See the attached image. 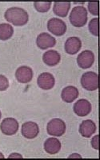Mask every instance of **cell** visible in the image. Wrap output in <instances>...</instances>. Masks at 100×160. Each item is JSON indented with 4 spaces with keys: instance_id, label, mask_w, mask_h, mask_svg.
<instances>
[{
    "instance_id": "484cf974",
    "label": "cell",
    "mask_w": 100,
    "mask_h": 160,
    "mask_svg": "<svg viewBox=\"0 0 100 160\" xmlns=\"http://www.w3.org/2000/svg\"><path fill=\"white\" fill-rule=\"evenodd\" d=\"M69 158H82L81 155H78V154H73V155H70V157H68Z\"/></svg>"
},
{
    "instance_id": "9a60e30c",
    "label": "cell",
    "mask_w": 100,
    "mask_h": 160,
    "mask_svg": "<svg viewBox=\"0 0 100 160\" xmlns=\"http://www.w3.org/2000/svg\"><path fill=\"white\" fill-rule=\"evenodd\" d=\"M78 95H79L78 90L75 87L68 86V87H66L62 91L61 97H62V99L64 102L71 103L78 98Z\"/></svg>"
},
{
    "instance_id": "44dd1931",
    "label": "cell",
    "mask_w": 100,
    "mask_h": 160,
    "mask_svg": "<svg viewBox=\"0 0 100 160\" xmlns=\"http://www.w3.org/2000/svg\"><path fill=\"white\" fill-rule=\"evenodd\" d=\"M89 31L90 32L95 36H98V18H95L91 20L89 22Z\"/></svg>"
},
{
    "instance_id": "4fadbf2b",
    "label": "cell",
    "mask_w": 100,
    "mask_h": 160,
    "mask_svg": "<svg viewBox=\"0 0 100 160\" xmlns=\"http://www.w3.org/2000/svg\"><path fill=\"white\" fill-rule=\"evenodd\" d=\"M82 48V42L78 37H71L65 42V51L68 55H75Z\"/></svg>"
},
{
    "instance_id": "d6986e66",
    "label": "cell",
    "mask_w": 100,
    "mask_h": 160,
    "mask_svg": "<svg viewBox=\"0 0 100 160\" xmlns=\"http://www.w3.org/2000/svg\"><path fill=\"white\" fill-rule=\"evenodd\" d=\"M14 34V28L8 23L0 24V40L6 41L12 37Z\"/></svg>"
},
{
    "instance_id": "7402d4cb",
    "label": "cell",
    "mask_w": 100,
    "mask_h": 160,
    "mask_svg": "<svg viewBox=\"0 0 100 160\" xmlns=\"http://www.w3.org/2000/svg\"><path fill=\"white\" fill-rule=\"evenodd\" d=\"M88 10L93 15H98V2H88Z\"/></svg>"
},
{
    "instance_id": "277c9868",
    "label": "cell",
    "mask_w": 100,
    "mask_h": 160,
    "mask_svg": "<svg viewBox=\"0 0 100 160\" xmlns=\"http://www.w3.org/2000/svg\"><path fill=\"white\" fill-rule=\"evenodd\" d=\"M47 131L51 136H62L66 131L65 122L60 118H53L47 126Z\"/></svg>"
},
{
    "instance_id": "5b68a950",
    "label": "cell",
    "mask_w": 100,
    "mask_h": 160,
    "mask_svg": "<svg viewBox=\"0 0 100 160\" xmlns=\"http://www.w3.org/2000/svg\"><path fill=\"white\" fill-rule=\"evenodd\" d=\"M48 29L53 35L56 36H62L67 31V25L62 20L53 18L48 21Z\"/></svg>"
},
{
    "instance_id": "30bf717a",
    "label": "cell",
    "mask_w": 100,
    "mask_h": 160,
    "mask_svg": "<svg viewBox=\"0 0 100 160\" xmlns=\"http://www.w3.org/2000/svg\"><path fill=\"white\" fill-rule=\"evenodd\" d=\"M38 85L41 89L42 90H51L55 87V79L53 75L48 72H44L38 76Z\"/></svg>"
},
{
    "instance_id": "ac0fdd59",
    "label": "cell",
    "mask_w": 100,
    "mask_h": 160,
    "mask_svg": "<svg viewBox=\"0 0 100 160\" xmlns=\"http://www.w3.org/2000/svg\"><path fill=\"white\" fill-rule=\"evenodd\" d=\"M70 8H71L70 2H55L54 4L53 11L57 16L64 18L68 15Z\"/></svg>"
},
{
    "instance_id": "e0dca14e",
    "label": "cell",
    "mask_w": 100,
    "mask_h": 160,
    "mask_svg": "<svg viewBox=\"0 0 100 160\" xmlns=\"http://www.w3.org/2000/svg\"><path fill=\"white\" fill-rule=\"evenodd\" d=\"M44 150L50 155H55L61 150V142L56 138H49L44 142Z\"/></svg>"
},
{
    "instance_id": "8fae6325",
    "label": "cell",
    "mask_w": 100,
    "mask_h": 160,
    "mask_svg": "<svg viewBox=\"0 0 100 160\" xmlns=\"http://www.w3.org/2000/svg\"><path fill=\"white\" fill-rule=\"evenodd\" d=\"M33 71L31 68L22 66L17 69L15 72V78L21 83H28L33 78Z\"/></svg>"
},
{
    "instance_id": "ba28073f",
    "label": "cell",
    "mask_w": 100,
    "mask_h": 160,
    "mask_svg": "<svg viewBox=\"0 0 100 160\" xmlns=\"http://www.w3.org/2000/svg\"><path fill=\"white\" fill-rule=\"evenodd\" d=\"M21 132L26 138L33 139L38 136L39 133V128L36 122L30 121V122H27L22 124Z\"/></svg>"
},
{
    "instance_id": "7a4b0ae2",
    "label": "cell",
    "mask_w": 100,
    "mask_h": 160,
    "mask_svg": "<svg viewBox=\"0 0 100 160\" xmlns=\"http://www.w3.org/2000/svg\"><path fill=\"white\" fill-rule=\"evenodd\" d=\"M88 11L82 6L75 7L70 15V22L75 28H82L88 22Z\"/></svg>"
},
{
    "instance_id": "4316f807",
    "label": "cell",
    "mask_w": 100,
    "mask_h": 160,
    "mask_svg": "<svg viewBox=\"0 0 100 160\" xmlns=\"http://www.w3.org/2000/svg\"><path fill=\"white\" fill-rule=\"evenodd\" d=\"M0 158H4V155L1 152H0Z\"/></svg>"
},
{
    "instance_id": "8992f818",
    "label": "cell",
    "mask_w": 100,
    "mask_h": 160,
    "mask_svg": "<svg viewBox=\"0 0 100 160\" xmlns=\"http://www.w3.org/2000/svg\"><path fill=\"white\" fill-rule=\"evenodd\" d=\"M18 122L15 118H6L0 125V130L6 135H14L18 131Z\"/></svg>"
},
{
    "instance_id": "9c48e42d",
    "label": "cell",
    "mask_w": 100,
    "mask_h": 160,
    "mask_svg": "<svg viewBox=\"0 0 100 160\" xmlns=\"http://www.w3.org/2000/svg\"><path fill=\"white\" fill-rule=\"evenodd\" d=\"M36 44L38 48L46 50L48 48H54L56 44V40L54 37L50 35L48 33H42L37 37Z\"/></svg>"
},
{
    "instance_id": "7c38bea8",
    "label": "cell",
    "mask_w": 100,
    "mask_h": 160,
    "mask_svg": "<svg viewBox=\"0 0 100 160\" xmlns=\"http://www.w3.org/2000/svg\"><path fill=\"white\" fill-rule=\"evenodd\" d=\"M74 111L78 116H87L91 111V102L87 99L78 100L74 105Z\"/></svg>"
},
{
    "instance_id": "2e32d148",
    "label": "cell",
    "mask_w": 100,
    "mask_h": 160,
    "mask_svg": "<svg viewBox=\"0 0 100 160\" xmlns=\"http://www.w3.org/2000/svg\"><path fill=\"white\" fill-rule=\"evenodd\" d=\"M42 60H43L44 63L46 65L49 66V67H55L59 63L60 60H61V56H60V54L58 51L51 50V51H48L44 53L43 56H42Z\"/></svg>"
},
{
    "instance_id": "603a6c76",
    "label": "cell",
    "mask_w": 100,
    "mask_h": 160,
    "mask_svg": "<svg viewBox=\"0 0 100 160\" xmlns=\"http://www.w3.org/2000/svg\"><path fill=\"white\" fill-rule=\"evenodd\" d=\"M9 88V80L2 75H0V91H4Z\"/></svg>"
},
{
    "instance_id": "83f0119b",
    "label": "cell",
    "mask_w": 100,
    "mask_h": 160,
    "mask_svg": "<svg viewBox=\"0 0 100 160\" xmlns=\"http://www.w3.org/2000/svg\"><path fill=\"white\" fill-rule=\"evenodd\" d=\"M1 116H2V114H1V111H0V118H1Z\"/></svg>"
},
{
    "instance_id": "52a82bcc",
    "label": "cell",
    "mask_w": 100,
    "mask_h": 160,
    "mask_svg": "<svg viewBox=\"0 0 100 160\" xmlns=\"http://www.w3.org/2000/svg\"><path fill=\"white\" fill-rule=\"evenodd\" d=\"M77 62L82 69H88L92 67L95 62V55L91 51H83L78 55Z\"/></svg>"
},
{
    "instance_id": "cb8c5ba5",
    "label": "cell",
    "mask_w": 100,
    "mask_h": 160,
    "mask_svg": "<svg viewBox=\"0 0 100 160\" xmlns=\"http://www.w3.org/2000/svg\"><path fill=\"white\" fill-rule=\"evenodd\" d=\"M98 135H95L94 138H92V139H91V146H92V148H94V149L97 150L98 151V149H99V148H98Z\"/></svg>"
},
{
    "instance_id": "ffe728a7",
    "label": "cell",
    "mask_w": 100,
    "mask_h": 160,
    "mask_svg": "<svg viewBox=\"0 0 100 160\" xmlns=\"http://www.w3.org/2000/svg\"><path fill=\"white\" fill-rule=\"evenodd\" d=\"M51 3H52L51 2H35L34 7L38 12L45 13L49 11Z\"/></svg>"
},
{
    "instance_id": "5bb4252c",
    "label": "cell",
    "mask_w": 100,
    "mask_h": 160,
    "mask_svg": "<svg viewBox=\"0 0 100 160\" xmlns=\"http://www.w3.org/2000/svg\"><path fill=\"white\" fill-rule=\"evenodd\" d=\"M96 131V125L92 120H84L79 126V133L84 138H90Z\"/></svg>"
},
{
    "instance_id": "d4e9b609",
    "label": "cell",
    "mask_w": 100,
    "mask_h": 160,
    "mask_svg": "<svg viewBox=\"0 0 100 160\" xmlns=\"http://www.w3.org/2000/svg\"><path fill=\"white\" fill-rule=\"evenodd\" d=\"M8 158H22V156L20 154H18V153H13L11 155H9Z\"/></svg>"
},
{
    "instance_id": "6da1fadb",
    "label": "cell",
    "mask_w": 100,
    "mask_h": 160,
    "mask_svg": "<svg viewBox=\"0 0 100 160\" xmlns=\"http://www.w3.org/2000/svg\"><path fill=\"white\" fill-rule=\"evenodd\" d=\"M4 16L8 22H11L15 26H23L28 23L29 20L28 12L22 8L17 7L7 10Z\"/></svg>"
},
{
    "instance_id": "3957f363",
    "label": "cell",
    "mask_w": 100,
    "mask_h": 160,
    "mask_svg": "<svg viewBox=\"0 0 100 160\" xmlns=\"http://www.w3.org/2000/svg\"><path fill=\"white\" fill-rule=\"evenodd\" d=\"M81 85L87 91H95L98 88V75L93 71L84 73L81 77Z\"/></svg>"
}]
</instances>
